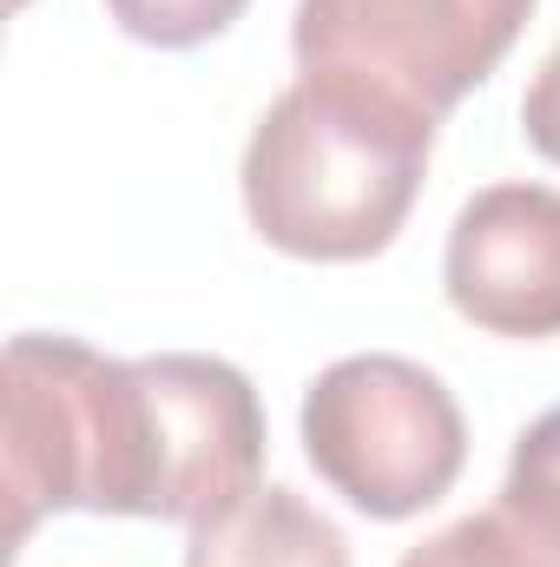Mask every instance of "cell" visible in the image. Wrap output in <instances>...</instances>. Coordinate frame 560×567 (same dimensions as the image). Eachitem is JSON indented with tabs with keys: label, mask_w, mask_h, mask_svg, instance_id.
Masks as SVG:
<instances>
[{
	"label": "cell",
	"mask_w": 560,
	"mask_h": 567,
	"mask_svg": "<svg viewBox=\"0 0 560 567\" xmlns=\"http://www.w3.org/2000/svg\"><path fill=\"white\" fill-rule=\"evenodd\" d=\"M521 133L548 165H560V47L535 66V80L521 93Z\"/></svg>",
	"instance_id": "cell-11"
},
{
	"label": "cell",
	"mask_w": 560,
	"mask_h": 567,
	"mask_svg": "<svg viewBox=\"0 0 560 567\" xmlns=\"http://www.w3.org/2000/svg\"><path fill=\"white\" fill-rule=\"evenodd\" d=\"M442 290L455 317L488 337L541 343L560 337V192L554 185H488L475 192L442 251Z\"/></svg>",
	"instance_id": "cell-6"
},
{
	"label": "cell",
	"mask_w": 560,
	"mask_h": 567,
	"mask_svg": "<svg viewBox=\"0 0 560 567\" xmlns=\"http://www.w3.org/2000/svg\"><path fill=\"white\" fill-rule=\"evenodd\" d=\"M396 567H554L501 508H481V515H462L448 522L442 535H428L422 548H409Z\"/></svg>",
	"instance_id": "cell-9"
},
{
	"label": "cell",
	"mask_w": 560,
	"mask_h": 567,
	"mask_svg": "<svg viewBox=\"0 0 560 567\" xmlns=\"http://www.w3.org/2000/svg\"><path fill=\"white\" fill-rule=\"evenodd\" d=\"M535 0H297V73L363 80L428 120L455 113L521 40Z\"/></svg>",
	"instance_id": "cell-4"
},
{
	"label": "cell",
	"mask_w": 560,
	"mask_h": 567,
	"mask_svg": "<svg viewBox=\"0 0 560 567\" xmlns=\"http://www.w3.org/2000/svg\"><path fill=\"white\" fill-rule=\"evenodd\" d=\"M495 508H501V515L560 567V403L521 429Z\"/></svg>",
	"instance_id": "cell-8"
},
{
	"label": "cell",
	"mask_w": 560,
	"mask_h": 567,
	"mask_svg": "<svg viewBox=\"0 0 560 567\" xmlns=\"http://www.w3.org/2000/svg\"><path fill=\"white\" fill-rule=\"evenodd\" d=\"M245 7L251 0H106V13L120 20V33H133L145 47H172V53L218 40Z\"/></svg>",
	"instance_id": "cell-10"
},
{
	"label": "cell",
	"mask_w": 560,
	"mask_h": 567,
	"mask_svg": "<svg viewBox=\"0 0 560 567\" xmlns=\"http://www.w3.org/2000/svg\"><path fill=\"white\" fill-rule=\"evenodd\" d=\"M126 363L80 337L27 330L0 357V455H7V555L46 515H106L120 462Z\"/></svg>",
	"instance_id": "cell-3"
},
{
	"label": "cell",
	"mask_w": 560,
	"mask_h": 567,
	"mask_svg": "<svg viewBox=\"0 0 560 567\" xmlns=\"http://www.w3.org/2000/svg\"><path fill=\"white\" fill-rule=\"evenodd\" d=\"M185 567H350V542L297 488H251L191 528Z\"/></svg>",
	"instance_id": "cell-7"
},
{
	"label": "cell",
	"mask_w": 560,
	"mask_h": 567,
	"mask_svg": "<svg viewBox=\"0 0 560 567\" xmlns=\"http://www.w3.org/2000/svg\"><path fill=\"white\" fill-rule=\"evenodd\" d=\"M265 403L225 357L165 350L133 363V515L211 522L258 488Z\"/></svg>",
	"instance_id": "cell-5"
},
{
	"label": "cell",
	"mask_w": 560,
	"mask_h": 567,
	"mask_svg": "<svg viewBox=\"0 0 560 567\" xmlns=\"http://www.w3.org/2000/svg\"><path fill=\"white\" fill-rule=\"evenodd\" d=\"M435 120L336 73H303L245 145V212L303 265H363L396 245L428 172Z\"/></svg>",
	"instance_id": "cell-1"
},
{
	"label": "cell",
	"mask_w": 560,
	"mask_h": 567,
	"mask_svg": "<svg viewBox=\"0 0 560 567\" xmlns=\"http://www.w3.org/2000/svg\"><path fill=\"white\" fill-rule=\"evenodd\" d=\"M13 7H27V0H13Z\"/></svg>",
	"instance_id": "cell-12"
},
{
	"label": "cell",
	"mask_w": 560,
	"mask_h": 567,
	"mask_svg": "<svg viewBox=\"0 0 560 567\" xmlns=\"http://www.w3.org/2000/svg\"><path fill=\"white\" fill-rule=\"evenodd\" d=\"M303 455L356 515L409 522L462 482L468 423L435 370L363 350L303 390Z\"/></svg>",
	"instance_id": "cell-2"
}]
</instances>
